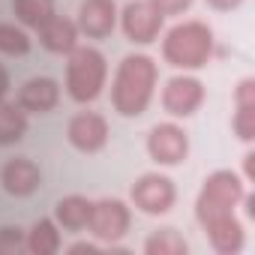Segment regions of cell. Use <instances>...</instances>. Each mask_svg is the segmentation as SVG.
Returning <instances> with one entry per match:
<instances>
[{
  "label": "cell",
  "mask_w": 255,
  "mask_h": 255,
  "mask_svg": "<svg viewBox=\"0 0 255 255\" xmlns=\"http://www.w3.org/2000/svg\"><path fill=\"white\" fill-rule=\"evenodd\" d=\"M156 60L150 54H126L117 63L114 81H111V105L123 117H141L153 99L156 90Z\"/></svg>",
  "instance_id": "obj_1"
},
{
  "label": "cell",
  "mask_w": 255,
  "mask_h": 255,
  "mask_svg": "<svg viewBox=\"0 0 255 255\" xmlns=\"http://www.w3.org/2000/svg\"><path fill=\"white\" fill-rule=\"evenodd\" d=\"M162 57L174 69H201L213 57V30L204 21H180L162 39Z\"/></svg>",
  "instance_id": "obj_2"
},
{
  "label": "cell",
  "mask_w": 255,
  "mask_h": 255,
  "mask_svg": "<svg viewBox=\"0 0 255 255\" xmlns=\"http://www.w3.org/2000/svg\"><path fill=\"white\" fill-rule=\"evenodd\" d=\"M108 78L105 54L93 45H75L66 60V93L72 102L87 105L102 96Z\"/></svg>",
  "instance_id": "obj_3"
},
{
  "label": "cell",
  "mask_w": 255,
  "mask_h": 255,
  "mask_svg": "<svg viewBox=\"0 0 255 255\" xmlns=\"http://www.w3.org/2000/svg\"><path fill=\"white\" fill-rule=\"evenodd\" d=\"M243 192H246V189H243L240 174H234V171H228V168L213 171V174L204 180L201 192H198L195 219H198L201 225H207V222H213V219H219V216L234 213V207L240 204Z\"/></svg>",
  "instance_id": "obj_4"
},
{
  "label": "cell",
  "mask_w": 255,
  "mask_h": 255,
  "mask_svg": "<svg viewBox=\"0 0 255 255\" xmlns=\"http://www.w3.org/2000/svg\"><path fill=\"white\" fill-rule=\"evenodd\" d=\"M129 195H132V204H135L141 213H147V216H162V213H168V210L174 207V201H177L174 180L165 177V174H159V171L141 174V177L132 183Z\"/></svg>",
  "instance_id": "obj_5"
},
{
  "label": "cell",
  "mask_w": 255,
  "mask_h": 255,
  "mask_svg": "<svg viewBox=\"0 0 255 255\" xmlns=\"http://www.w3.org/2000/svg\"><path fill=\"white\" fill-rule=\"evenodd\" d=\"M162 21L165 15L150 3V0H132L126 3L123 12H120V27L126 33L132 45H150L159 39V30H162Z\"/></svg>",
  "instance_id": "obj_6"
},
{
  "label": "cell",
  "mask_w": 255,
  "mask_h": 255,
  "mask_svg": "<svg viewBox=\"0 0 255 255\" xmlns=\"http://www.w3.org/2000/svg\"><path fill=\"white\" fill-rule=\"evenodd\" d=\"M147 153L156 165H180L189 156V135L177 123H156L147 132Z\"/></svg>",
  "instance_id": "obj_7"
},
{
  "label": "cell",
  "mask_w": 255,
  "mask_h": 255,
  "mask_svg": "<svg viewBox=\"0 0 255 255\" xmlns=\"http://www.w3.org/2000/svg\"><path fill=\"white\" fill-rule=\"evenodd\" d=\"M129 222H132V213L120 198H99V201H93V213H90L87 228L99 240L114 243L129 231Z\"/></svg>",
  "instance_id": "obj_8"
},
{
  "label": "cell",
  "mask_w": 255,
  "mask_h": 255,
  "mask_svg": "<svg viewBox=\"0 0 255 255\" xmlns=\"http://www.w3.org/2000/svg\"><path fill=\"white\" fill-rule=\"evenodd\" d=\"M66 138L81 153H99L108 144V120L96 111H78L66 123Z\"/></svg>",
  "instance_id": "obj_9"
},
{
  "label": "cell",
  "mask_w": 255,
  "mask_h": 255,
  "mask_svg": "<svg viewBox=\"0 0 255 255\" xmlns=\"http://www.w3.org/2000/svg\"><path fill=\"white\" fill-rule=\"evenodd\" d=\"M204 102V84L192 75H174L162 87V108L171 117H189Z\"/></svg>",
  "instance_id": "obj_10"
},
{
  "label": "cell",
  "mask_w": 255,
  "mask_h": 255,
  "mask_svg": "<svg viewBox=\"0 0 255 255\" xmlns=\"http://www.w3.org/2000/svg\"><path fill=\"white\" fill-rule=\"evenodd\" d=\"M39 183H42V171L30 156H12L0 168V186H3V192H9L15 198L33 195L39 189Z\"/></svg>",
  "instance_id": "obj_11"
},
{
  "label": "cell",
  "mask_w": 255,
  "mask_h": 255,
  "mask_svg": "<svg viewBox=\"0 0 255 255\" xmlns=\"http://www.w3.org/2000/svg\"><path fill=\"white\" fill-rule=\"evenodd\" d=\"M18 108L27 114H48L60 102V84L48 75H33L18 87Z\"/></svg>",
  "instance_id": "obj_12"
},
{
  "label": "cell",
  "mask_w": 255,
  "mask_h": 255,
  "mask_svg": "<svg viewBox=\"0 0 255 255\" xmlns=\"http://www.w3.org/2000/svg\"><path fill=\"white\" fill-rule=\"evenodd\" d=\"M78 30L90 39H105L117 27V3L114 0H81L78 6Z\"/></svg>",
  "instance_id": "obj_13"
},
{
  "label": "cell",
  "mask_w": 255,
  "mask_h": 255,
  "mask_svg": "<svg viewBox=\"0 0 255 255\" xmlns=\"http://www.w3.org/2000/svg\"><path fill=\"white\" fill-rule=\"evenodd\" d=\"M36 33H39L42 48L51 51V54H69L78 45V24L63 18V15H51Z\"/></svg>",
  "instance_id": "obj_14"
},
{
  "label": "cell",
  "mask_w": 255,
  "mask_h": 255,
  "mask_svg": "<svg viewBox=\"0 0 255 255\" xmlns=\"http://www.w3.org/2000/svg\"><path fill=\"white\" fill-rule=\"evenodd\" d=\"M201 228H204L210 246H213L219 255H237V252L243 249V225L237 222L234 213L219 216V219H213V222H207V225H201Z\"/></svg>",
  "instance_id": "obj_15"
},
{
  "label": "cell",
  "mask_w": 255,
  "mask_h": 255,
  "mask_svg": "<svg viewBox=\"0 0 255 255\" xmlns=\"http://www.w3.org/2000/svg\"><path fill=\"white\" fill-rule=\"evenodd\" d=\"M234 132L240 141L255 138V81L243 78L237 84V111H234Z\"/></svg>",
  "instance_id": "obj_16"
},
{
  "label": "cell",
  "mask_w": 255,
  "mask_h": 255,
  "mask_svg": "<svg viewBox=\"0 0 255 255\" xmlns=\"http://www.w3.org/2000/svg\"><path fill=\"white\" fill-rule=\"evenodd\" d=\"M93 213V201L84 195H66L54 204V222L69 231H84Z\"/></svg>",
  "instance_id": "obj_17"
},
{
  "label": "cell",
  "mask_w": 255,
  "mask_h": 255,
  "mask_svg": "<svg viewBox=\"0 0 255 255\" xmlns=\"http://www.w3.org/2000/svg\"><path fill=\"white\" fill-rule=\"evenodd\" d=\"M27 135V111L18 108V102L0 99V147H12Z\"/></svg>",
  "instance_id": "obj_18"
},
{
  "label": "cell",
  "mask_w": 255,
  "mask_h": 255,
  "mask_svg": "<svg viewBox=\"0 0 255 255\" xmlns=\"http://www.w3.org/2000/svg\"><path fill=\"white\" fill-rule=\"evenodd\" d=\"M27 252L30 255H54L60 252V231L54 219H36L30 225V231L24 234Z\"/></svg>",
  "instance_id": "obj_19"
},
{
  "label": "cell",
  "mask_w": 255,
  "mask_h": 255,
  "mask_svg": "<svg viewBox=\"0 0 255 255\" xmlns=\"http://www.w3.org/2000/svg\"><path fill=\"white\" fill-rule=\"evenodd\" d=\"M12 12L30 30H39L51 15H57L54 12V0H12Z\"/></svg>",
  "instance_id": "obj_20"
},
{
  "label": "cell",
  "mask_w": 255,
  "mask_h": 255,
  "mask_svg": "<svg viewBox=\"0 0 255 255\" xmlns=\"http://www.w3.org/2000/svg\"><path fill=\"white\" fill-rule=\"evenodd\" d=\"M186 240L174 231V228H159L144 240V252L147 255H186Z\"/></svg>",
  "instance_id": "obj_21"
},
{
  "label": "cell",
  "mask_w": 255,
  "mask_h": 255,
  "mask_svg": "<svg viewBox=\"0 0 255 255\" xmlns=\"http://www.w3.org/2000/svg\"><path fill=\"white\" fill-rule=\"evenodd\" d=\"M30 51V36L24 27L9 24V21H0V54H9V57H24Z\"/></svg>",
  "instance_id": "obj_22"
},
{
  "label": "cell",
  "mask_w": 255,
  "mask_h": 255,
  "mask_svg": "<svg viewBox=\"0 0 255 255\" xmlns=\"http://www.w3.org/2000/svg\"><path fill=\"white\" fill-rule=\"evenodd\" d=\"M27 249L24 228L18 225H0V255H21Z\"/></svg>",
  "instance_id": "obj_23"
},
{
  "label": "cell",
  "mask_w": 255,
  "mask_h": 255,
  "mask_svg": "<svg viewBox=\"0 0 255 255\" xmlns=\"http://www.w3.org/2000/svg\"><path fill=\"white\" fill-rule=\"evenodd\" d=\"M150 3L162 12V15H180L192 6V0H150Z\"/></svg>",
  "instance_id": "obj_24"
},
{
  "label": "cell",
  "mask_w": 255,
  "mask_h": 255,
  "mask_svg": "<svg viewBox=\"0 0 255 255\" xmlns=\"http://www.w3.org/2000/svg\"><path fill=\"white\" fill-rule=\"evenodd\" d=\"M99 243H90V240H78L69 246V255H99Z\"/></svg>",
  "instance_id": "obj_25"
},
{
  "label": "cell",
  "mask_w": 255,
  "mask_h": 255,
  "mask_svg": "<svg viewBox=\"0 0 255 255\" xmlns=\"http://www.w3.org/2000/svg\"><path fill=\"white\" fill-rule=\"evenodd\" d=\"M6 93H9V72L0 63V99H6Z\"/></svg>",
  "instance_id": "obj_26"
},
{
  "label": "cell",
  "mask_w": 255,
  "mask_h": 255,
  "mask_svg": "<svg viewBox=\"0 0 255 255\" xmlns=\"http://www.w3.org/2000/svg\"><path fill=\"white\" fill-rule=\"evenodd\" d=\"M207 3L213 6V9H234V6H240V0H207Z\"/></svg>",
  "instance_id": "obj_27"
},
{
  "label": "cell",
  "mask_w": 255,
  "mask_h": 255,
  "mask_svg": "<svg viewBox=\"0 0 255 255\" xmlns=\"http://www.w3.org/2000/svg\"><path fill=\"white\" fill-rule=\"evenodd\" d=\"M252 159H255V153H246V156H243V171H246V180H252Z\"/></svg>",
  "instance_id": "obj_28"
}]
</instances>
